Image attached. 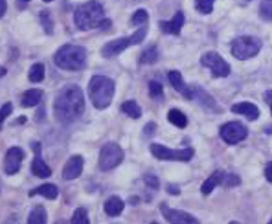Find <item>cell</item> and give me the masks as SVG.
Listing matches in <instances>:
<instances>
[{
  "mask_svg": "<svg viewBox=\"0 0 272 224\" xmlns=\"http://www.w3.org/2000/svg\"><path fill=\"white\" fill-rule=\"evenodd\" d=\"M168 120H169V123H173V125L179 129H184L186 125H188V118H186V114H182L181 110H177V109L169 110Z\"/></svg>",
  "mask_w": 272,
  "mask_h": 224,
  "instance_id": "24",
  "label": "cell"
},
{
  "mask_svg": "<svg viewBox=\"0 0 272 224\" xmlns=\"http://www.w3.org/2000/svg\"><path fill=\"white\" fill-rule=\"evenodd\" d=\"M191 99H197L202 107H206L210 110H219L217 103L214 101V97L210 96V94H206L199 85H191Z\"/></svg>",
  "mask_w": 272,
  "mask_h": 224,
  "instance_id": "15",
  "label": "cell"
},
{
  "mask_svg": "<svg viewBox=\"0 0 272 224\" xmlns=\"http://www.w3.org/2000/svg\"><path fill=\"white\" fill-rule=\"evenodd\" d=\"M28 77H30V81H32V83H41V81L45 79V64L43 63L33 64L32 68H30Z\"/></svg>",
  "mask_w": 272,
  "mask_h": 224,
  "instance_id": "25",
  "label": "cell"
},
{
  "mask_svg": "<svg viewBox=\"0 0 272 224\" xmlns=\"http://www.w3.org/2000/svg\"><path fill=\"white\" fill-rule=\"evenodd\" d=\"M114 90H116V85L107 76H94L89 81V97H91L92 105L99 110L107 109L112 103Z\"/></svg>",
  "mask_w": 272,
  "mask_h": 224,
  "instance_id": "2",
  "label": "cell"
},
{
  "mask_svg": "<svg viewBox=\"0 0 272 224\" xmlns=\"http://www.w3.org/2000/svg\"><path fill=\"white\" fill-rule=\"evenodd\" d=\"M41 101H43V90L39 89L26 90L24 96H22V107H35Z\"/></svg>",
  "mask_w": 272,
  "mask_h": 224,
  "instance_id": "21",
  "label": "cell"
},
{
  "mask_svg": "<svg viewBox=\"0 0 272 224\" xmlns=\"http://www.w3.org/2000/svg\"><path fill=\"white\" fill-rule=\"evenodd\" d=\"M72 224H89V215L85 212V208H78L72 215Z\"/></svg>",
  "mask_w": 272,
  "mask_h": 224,
  "instance_id": "32",
  "label": "cell"
},
{
  "mask_svg": "<svg viewBox=\"0 0 272 224\" xmlns=\"http://www.w3.org/2000/svg\"><path fill=\"white\" fill-rule=\"evenodd\" d=\"M168 79L169 83L173 85V89L179 92V94H182L184 97H188V99H191V87H188V85L184 83V79H182V74L181 72H169L168 74Z\"/></svg>",
  "mask_w": 272,
  "mask_h": 224,
  "instance_id": "16",
  "label": "cell"
},
{
  "mask_svg": "<svg viewBox=\"0 0 272 224\" xmlns=\"http://www.w3.org/2000/svg\"><path fill=\"white\" fill-rule=\"evenodd\" d=\"M271 224H272V219H271Z\"/></svg>",
  "mask_w": 272,
  "mask_h": 224,
  "instance_id": "47",
  "label": "cell"
},
{
  "mask_svg": "<svg viewBox=\"0 0 272 224\" xmlns=\"http://www.w3.org/2000/svg\"><path fill=\"white\" fill-rule=\"evenodd\" d=\"M158 26H160V30H162L164 33L179 35V33H181V30H182V26H184V13L177 11L175 15H173V19H171V20H160V22H158Z\"/></svg>",
  "mask_w": 272,
  "mask_h": 224,
  "instance_id": "14",
  "label": "cell"
},
{
  "mask_svg": "<svg viewBox=\"0 0 272 224\" xmlns=\"http://www.w3.org/2000/svg\"><path fill=\"white\" fill-rule=\"evenodd\" d=\"M143 182H145L147 187H151V189H158V187H160V182H158V179H156L153 173L143 175Z\"/></svg>",
  "mask_w": 272,
  "mask_h": 224,
  "instance_id": "36",
  "label": "cell"
},
{
  "mask_svg": "<svg viewBox=\"0 0 272 224\" xmlns=\"http://www.w3.org/2000/svg\"><path fill=\"white\" fill-rule=\"evenodd\" d=\"M149 96L153 99H160L164 96V87L162 83H158V81H151L149 83Z\"/></svg>",
  "mask_w": 272,
  "mask_h": 224,
  "instance_id": "31",
  "label": "cell"
},
{
  "mask_svg": "<svg viewBox=\"0 0 272 224\" xmlns=\"http://www.w3.org/2000/svg\"><path fill=\"white\" fill-rule=\"evenodd\" d=\"M201 64L202 66H206V68H210L215 77L230 76V64L221 57L219 53H215V51H208V53H204V55L201 57Z\"/></svg>",
  "mask_w": 272,
  "mask_h": 224,
  "instance_id": "10",
  "label": "cell"
},
{
  "mask_svg": "<svg viewBox=\"0 0 272 224\" xmlns=\"http://www.w3.org/2000/svg\"><path fill=\"white\" fill-rule=\"evenodd\" d=\"M81 171H83V156L76 154V156H72L70 160L65 164V169H63V179L65 180L78 179L79 175H81Z\"/></svg>",
  "mask_w": 272,
  "mask_h": 224,
  "instance_id": "13",
  "label": "cell"
},
{
  "mask_svg": "<svg viewBox=\"0 0 272 224\" xmlns=\"http://www.w3.org/2000/svg\"><path fill=\"white\" fill-rule=\"evenodd\" d=\"M151 153L155 158L158 160H177V162H189L193 158L195 151L191 147L186 149H169L164 147V145H158V143H153L151 145Z\"/></svg>",
  "mask_w": 272,
  "mask_h": 224,
  "instance_id": "7",
  "label": "cell"
},
{
  "mask_svg": "<svg viewBox=\"0 0 272 224\" xmlns=\"http://www.w3.org/2000/svg\"><path fill=\"white\" fill-rule=\"evenodd\" d=\"M122 110L129 116V118H135V120H138V118L142 116V109H140V105L136 101H125L122 105Z\"/></svg>",
  "mask_w": 272,
  "mask_h": 224,
  "instance_id": "26",
  "label": "cell"
},
{
  "mask_svg": "<svg viewBox=\"0 0 272 224\" xmlns=\"http://www.w3.org/2000/svg\"><path fill=\"white\" fill-rule=\"evenodd\" d=\"M232 112L233 114L246 116V118L252 120V122L259 118V109L256 105H252V103H235V105H232Z\"/></svg>",
  "mask_w": 272,
  "mask_h": 224,
  "instance_id": "17",
  "label": "cell"
},
{
  "mask_svg": "<svg viewBox=\"0 0 272 224\" xmlns=\"http://www.w3.org/2000/svg\"><path fill=\"white\" fill-rule=\"evenodd\" d=\"M225 175H227V173H223V171H214V173L210 175V177L206 179V182H204V184H202V187H201L202 195H210V193L214 191V187H217L219 184H223Z\"/></svg>",
  "mask_w": 272,
  "mask_h": 224,
  "instance_id": "18",
  "label": "cell"
},
{
  "mask_svg": "<svg viewBox=\"0 0 272 224\" xmlns=\"http://www.w3.org/2000/svg\"><path fill=\"white\" fill-rule=\"evenodd\" d=\"M45 2H52V0H45Z\"/></svg>",
  "mask_w": 272,
  "mask_h": 224,
  "instance_id": "46",
  "label": "cell"
},
{
  "mask_svg": "<svg viewBox=\"0 0 272 224\" xmlns=\"http://www.w3.org/2000/svg\"><path fill=\"white\" fill-rule=\"evenodd\" d=\"M214 2L215 0H195V7H197L199 13L208 15V13L214 11Z\"/></svg>",
  "mask_w": 272,
  "mask_h": 224,
  "instance_id": "30",
  "label": "cell"
},
{
  "mask_svg": "<svg viewBox=\"0 0 272 224\" xmlns=\"http://www.w3.org/2000/svg\"><path fill=\"white\" fill-rule=\"evenodd\" d=\"M160 212L164 213V217L168 223L173 224H199V219L193 217L191 213L181 212V210H171L166 204H160Z\"/></svg>",
  "mask_w": 272,
  "mask_h": 224,
  "instance_id": "11",
  "label": "cell"
},
{
  "mask_svg": "<svg viewBox=\"0 0 272 224\" xmlns=\"http://www.w3.org/2000/svg\"><path fill=\"white\" fill-rule=\"evenodd\" d=\"M99 28H103V30H109V28H110V20H109V19H105L103 22L99 24Z\"/></svg>",
  "mask_w": 272,
  "mask_h": 224,
  "instance_id": "42",
  "label": "cell"
},
{
  "mask_svg": "<svg viewBox=\"0 0 272 224\" xmlns=\"http://www.w3.org/2000/svg\"><path fill=\"white\" fill-rule=\"evenodd\" d=\"M53 63L57 64L61 70L78 72L87 63V50L76 45H65L57 50L53 55Z\"/></svg>",
  "mask_w": 272,
  "mask_h": 224,
  "instance_id": "3",
  "label": "cell"
},
{
  "mask_svg": "<svg viewBox=\"0 0 272 224\" xmlns=\"http://www.w3.org/2000/svg\"><path fill=\"white\" fill-rule=\"evenodd\" d=\"M123 160V149L118 143H105L99 151V169L110 171L116 166H120Z\"/></svg>",
  "mask_w": 272,
  "mask_h": 224,
  "instance_id": "8",
  "label": "cell"
},
{
  "mask_svg": "<svg viewBox=\"0 0 272 224\" xmlns=\"http://www.w3.org/2000/svg\"><path fill=\"white\" fill-rule=\"evenodd\" d=\"M6 11H7V2L6 0H0V19L6 15Z\"/></svg>",
  "mask_w": 272,
  "mask_h": 224,
  "instance_id": "40",
  "label": "cell"
},
{
  "mask_svg": "<svg viewBox=\"0 0 272 224\" xmlns=\"http://www.w3.org/2000/svg\"><path fill=\"white\" fill-rule=\"evenodd\" d=\"M265 101L269 103V107H271V112H272V90H267V92H265Z\"/></svg>",
  "mask_w": 272,
  "mask_h": 224,
  "instance_id": "41",
  "label": "cell"
},
{
  "mask_svg": "<svg viewBox=\"0 0 272 224\" xmlns=\"http://www.w3.org/2000/svg\"><path fill=\"white\" fill-rule=\"evenodd\" d=\"M166 191H168L169 195H181V189L177 186H173V184H169V186L166 187Z\"/></svg>",
  "mask_w": 272,
  "mask_h": 224,
  "instance_id": "39",
  "label": "cell"
},
{
  "mask_svg": "<svg viewBox=\"0 0 272 224\" xmlns=\"http://www.w3.org/2000/svg\"><path fill=\"white\" fill-rule=\"evenodd\" d=\"M32 173L35 175V177H41V179H48V177L52 175V169L46 166L45 162H43V158L37 154L32 162Z\"/></svg>",
  "mask_w": 272,
  "mask_h": 224,
  "instance_id": "20",
  "label": "cell"
},
{
  "mask_svg": "<svg viewBox=\"0 0 272 224\" xmlns=\"http://www.w3.org/2000/svg\"><path fill=\"white\" fill-rule=\"evenodd\" d=\"M147 20H149V15L145 9H138V11L131 17V24L133 26H145L147 24Z\"/></svg>",
  "mask_w": 272,
  "mask_h": 224,
  "instance_id": "29",
  "label": "cell"
},
{
  "mask_svg": "<svg viewBox=\"0 0 272 224\" xmlns=\"http://www.w3.org/2000/svg\"><path fill=\"white\" fill-rule=\"evenodd\" d=\"M259 15H261V19L272 20V0H263V2H261Z\"/></svg>",
  "mask_w": 272,
  "mask_h": 224,
  "instance_id": "33",
  "label": "cell"
},
{
  "mask_svg": "<svg viewBox=\"0 0 272 224\" xmlns=\"http://www.w3.org/2000/svg\"><path fill=\"white\" fill-rule=\"evenodd\" d=\"M131 204H138V197H133V199H131Z\"/></svg>",
  "mask_w": 272,
  "mask_h": 224,
  "instance_id": "44",
  "label": "cell"
},
{
  "mask_svg": "<svg viewBox=\"0 0 272 224\" xmlns=\"http://www.w3.org/2000/svg\"><path fill=\"white\" fill-rule=\"evenodd\" d=\"M30 195H41V197H46V199H57V195H59V189L57 186H53V184H43V186H39L35 191H30Z\"/></svg>",
  "mask_w": 272,
  "mask_h": 224,
  "instance_id": "22",
  "label": "cell"
},
{
  "mask_svg": "<svg viewBox=\"0 0 272 224\" xmlns=\"http://www.w3.org/2000/svg\"><path fill=\"white\" fill-rule=\"evenodd\" d=\"M259 50H261V41L256 37H237L232 43V55L239 61H246L258 55Z\"/></svg>",
  "mask_w": 272,
  "mask_h": 224,
  "instance_id": "6",
  "label": "cell"
},
{
  "mask_svg": "<svg viewBox=\"0 0 272 224\" xmlns=\"http://www.w3.org/2000/svg\"><path fill=\"white\" fill-rule=\"evenodd\" d=\"M223 184H225L227 187L239 186V184H241V179L237 177V175H230V173H227V175H225V180H223Z\"/></svg>",
  "mask_w": 272,
  "mask_h": 224,
  "instance_id": "35",
  "label": "cell"
},
{
  "mask_svg": "<svg viewBox=\"0 0 272 224\" xmlns=\"http://www.w3.org/2000/svg\"><path fill=\"white\" fill-rule=\"evenodd\" d=\"M158 61V48L156 46H151L147 50L142 53V57H140V63L142 64H153Z\"/></svg>",
  "mask_w": 272,
  "mask_h": 224,
  "instance_id": "27",
  "label": "cell"
},
{
  "mask_svg": "<svg viewBox=\"0 0 272 224\" xmlns=\"http://www.w3.org/2000/svg\"><path fill=\"white\" fill-rule=\"evenodd\" d=\"M265 179L272 184V162L271 164H267V167H265Z\"/></svg>",
  "mask_w": 272,
  "mask_h": 224,
  "instance_id": "38",
  "label": "cell"
},
{
  "mask_svg": "<svg viewBox=\"0 0 272 224\" xmlns=\"http://www.w3.org/2000/svg\"><path fill=\"white\" fill-rule=\"evenodd\" d=\"M145 35H147V26H142L138 32H135L133 35H129V37H122V39H116V41L107 43V45L103 46L101 53H103V57H107V59L116 57V55H120L123 50H127L129 46L140 45L143 39H145Z\"/></svg>",
  "mask_w": 272,
  "mask_h": 224,
  "instance_id": "5",
  "label": "cell"
},
{
  "mask_svg": "<svg viewBox=\"0 0 272 224\" xmlns=\"http://www.w3.org/2000/svg\"><path fill=\"white\" fill-rule=\"evenodd\" d=\"M13 112V105L11 103H6L2 109H0V131H2V125H4V122L7 120V116Z\"/></svg>",
  "mask_w": 272,
  "mask_h": 224,
  "instance_id": "34",
  "label": "cell"
},
{
  "mask_svg": "<svg viewBox=\"0 0 272 224\" xmlns=\"http://www.w3.org/2000/svg\"><path fill=\"white\" fill-rule=\"evenodd\" d=\"M53 110H55V118L61 123L76 122L79 116L85 112L83 90L79 89L78 85H66L55 97Z\"/></svg>",
  "mask_w": 272,
  "mask_h": 224,
  "instance_id": "1",
  "label": "cell"
},
{
  "mask_svg": "<svg viewBox=\"0 0 272 224\" xmlns=\"http://www.w3.org/2000/svg\"><path fill=\"white\" fill-rule=\"evenodd\" d=\"M2 76H6V68H4V66H0V77Z\"/></svg>",
  "mask_w": 272,
  "mask_h": 224,
  "instance_id": "43",
  "label": "cell"
},
{
  "mask_svg": "<svg viewBox=\"0 0 272 224\" xmlns=\"http://www.w3.org/2000/svg\"><path fill=\"white\" fill-rule=\"evenodd\" d=\"M219 134L228 145H235L248 136V129L241 122H228L219 129Z\"/></svg>",
  "mask_w": 272,
  "mask_h": 224,
  "instance_id": "9",
  "label": "cell"
},
{
  "mask_svg": "<svg viewBox=\"0 0 272 224\" xmlns=\"http://www.w3.org/2000/svg\"><path fill=\"white\" fill-rule=\"evenodd\" d=\"M123 206H125V202H123L120 197H110V199L105 202V213H107L109 217H116V215H120V213L123 212Z\"/></svg>",
  "mask_w": 272,
  "mask_h": 224,
  "instance_id": "19",
  "label": "cell"
},
{
  "mask_svg": "<svg viewBox=\"0 0 272 224\" xmlns=\"http://www.w3.org/2000/svg\"><path fill=\"white\" fill-rule=\"evenodd\" d=\"M26 2H30V0H19V6H24Z\"/></svg>",
  "mask_w": 272,
  "mask_h": 224,
  "instance_id": "45",
  "label": "cell"
},
{
  "mask_svg": "<svg viewBox=\"0 0 272 224\" xmlns=\"http://www.w3.org/2000/svg\"><path fill=\"white\" fill-rule=\"evenodd\" d=\"M155 129H156V125L151 122V123H147V125H145V131H143V133H145L147 136H151V134H155Z\"/></svg>",
  "mask_w": 272,
  "mask_h": 224,
  "instance_id": "37",
  "label": "cell"
},
{
  "mask_svg": "<svg viewBox=\"0 0 272 224\" xmlns=\"http://www.w3.org/2000/svg\"><path fill=\"white\" fill-rule=\"evenodd\" d=\"M22 158H24V151L20 147H11L6 153V160H4V169H6L7 175H15L20 169V164H22Z\"/></svg>",
  "mask_w": 272,
  "mask_h": 224,
  "instance_id": "12",
  "label": "cell"
},
{
  "mask_svg": "<svg viewBox=\"0 0 272 224\" xmlns=\"http://www.w3.org/2000/svg\"><path fill=\"white\" fill-rule=\"evenodd\" d=\"M105 20V9L103 6L91 0V2H85L76 9L74 13V22L79 30H92V28H99V24Z\"/></svg>",
  "mask_w": 272,
  "mask_h": 224,
  "instance_id": "4",
  "label": "cell"
},
{
  "mask_svg": "<svg viewBox=\"0 0 272 224\" xmlns=\"http://www.w3.org/2000/svg\"><path fill=\"white\" fill-rule=\"evenodd\" d=\"M48 221V213H46L45 208L41 206H35L32 212H30V217H28V223L30 224H45Z\"/></svg>",
  "mask_w": 272,
  "mask_h": 224,
  "instance_id": "23",
  "label": "cell"
},
{
  "mask_svg": "<svg viewBox=\"0 0 272 224\" xmlns=\"http://www.w3.org/2000/svg\"><path fill=\"white\" fill-rule=\"evenodd\" d=\"M41 26L45 28V32L48 33V35H52L53 33V20H52V13L48 11V9H45V11H41Z\"/></svg>",
  "mask_w": 272,
  "mask_h": 224,
  "instance_id": "28",
  "label": "cell"
}]
</instances>
